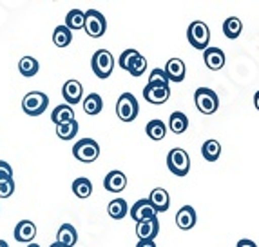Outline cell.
I'll use <instances>...</instances> for the list:
<instances>
[{"instance_id": "cell-12", "label": "cell", "mask_w": 259, "mask_h": 247, "mask_svg": "<svg viewBox=\"0 0 259 247\" xmlns=\"http://www.w3.org/2000/svg\"><path fill=\"white\" fill-rule=\"evenodd\" d=\"M160 233V222L158 217L149 218V220H143L136 224V236L140 240H154Z\"/></svg>"}, {"instance_id": "cell-35", "label": "cell", "mask_w": 259, "mask_h": 247, "mask_svg": "<svg viewBox=\"0 0 259 247\" xmlns=\"http://www.w3.org/2000/svg\"><path fill=\"white\" fill-rule=\"evenodd\" d=\"M15 193V180H2L0 182V198H9Z\"/></svg>"}, {"instance_id": "cell-34", "label": "cell", "mask_w": 259, "mask_h": 247, "mask_svg": "<svg viewBox=\"0 0 259 247\" xmlns=\"http://www.w3.org/2000/svg\"><path fill=\"white\" fill-rule=\"evenodd\" d=\"M147 84H156V86H168V77L165 73V69L161 67H154L149 75V82Z\"/></svg>"}, {"instance_id": "cell-15", "label": "cell", "mask_w": 259, "mask_h": 247, "mask_svg": "<svg viewBox=\"0 0 259 247\" xmlns=\"http://www.w3.org/2000/svg\"><path fill=\"white\" fill-rule=\"evenodd\" d=\"M196 220L198 217H196V209L192 205H183L176 215V226L182 231H190L196 226Z\"/></svg>"}, {"instance_id": "cell-42", "label": "cell", "mask_w": 259, "mask_h": 247, "mask_svg": "<svg viewBox=\"0 0 259 247\" xmlns=\"http://www.w3.org/2000/svg\"><path fill=\"white\" fill-rule=\"evenodd\" d=\"M27 247H40V245H38V243H29Z\"/></svg>"}, {"instance_id": "cell-18", "label": "cell", "mask_w": 259, "mask_h": 247, "mask_svg": "<svg viewBox=\"0 0 259 247\" xmlns=\"http://www.w3.org/2000/svg\"><path fill=\"white\" fill-rule=\"evenodd\" d=\"M149 202L156 209V213H165L170 207V196H168L167 189L163 187H156L151 191V196H149Z\"/></svg>"}, {"instance_id": "cell-14", "label": "cell", "mask_w": 259, "mask_h": 247, "mask_svg": "<svg viewBox=\"0 0 259 247\" xmlns=\"http://www.w3.org/2000/svg\"><path fill=\"white\" fill-rule=\"evenodd\" d=\"M163 69L168 77V82H183V78H185V73H187L185 62H183L182 58H170V60L165 64Z\"/></svg>"}, {"instance_id": "cell-26", "label": "cell", "mask_w": 259, "mask_h": 247, "mask_svg": "<svg viewBox=\"0 0 259 247\" xmlns=\"http://www.w3.org/2000/svg\"><path fill=\"white\" fill-rule=\"evenodd\" d=\"M73 42V31H69L65 26H56L53 31V44L56 48H67Z\"/></svg>"}, {"instance_id": "cell-13", "label": "cell", "mask_w": 259, "mask_h": 247, "mask_svg": "<svg viewBox=\"0 0 259 247\" xmlns=\"http://www.w3.org/2000/svg\"><path fill=\"white\" fill-rule=\"evenodd\" d=\"M15 240L17 242H24V243H31V240H35L36 236V226L35 222L31 220H20L15 226Z\"/></svg>"}, {"instance_id": "cell-20", "label": "cell", "mask_w": 259, "mask_h": 247, "mask_svg": "<svg viewBox=\"0 0 259 247\" xmlns=\"http://www.w3.org/2000/svg\"><path fill=\"white\" fill-rule=\"evenodd\" d=\"M83 24H85V11H82V9H71L69 13L65 15L64 26L69 31L83 29Z\"/></svg>"}, {"instance_id": "cell-21", "label": "cell", "mask_w": 259, "mask_h": 247, "mask_svg": "<svg viewBox=\"0 0 259 247\" xmlns=\"http://www.w3.org/2000/svg\"><path fill=\"white\" fill-rule=\"evenodd\" d=\"M168 129L172 131L174 134H182L189 129V118H187L185 113L182 111H174L170 113V118H168Z\"/></svg>"}, {"instance_id": "cell-1", "label": "cell", "mask_w": 259, "mask_h": 247, "mask_svg": "<svg viewBox=\"0 0 259 247\" xmlns=\"http://www.w3.org/2000/svg\"><path fill=\"white\" fill-rule=\"evenodd\" d=\"M194 102L199 113L214 115L220 109V96L210 87H198L194 93Z\"/></svg>"}, {"instance_id": "cell-11", "label": "cell", "mask_w": 259, "mask_h": 247, "mask_svg": "<svg viewBox=\"0 0 259 247\" xmlns=\"http://www.w3.org/2000/svg\"><path fill=\"white\" fill-rule=\"evenodd\" d=\"M129 213H131V217H133V220L136 222V224H138V222H143V220H149V218L158 217V213H156V209L151 205L149 198L138 200V202L133 205V209H131Z\"/></svg>"}, {"instance_id": "cell-22", "label": "cell", "mask_w": 259, "mask_h": 247, "mask_svg": "<svg viewBox=\"0 0 259 247\" xmlns=\"http://www.w3.org/2000/svg\"><path fill=\"white\" fill-rule=\"evenodd\" d=\"M107 213L112 220H123L127 217V213H129V205H127V202L123 198H114L109 202Z\"/></svg>"}, {"instance_id": "cell-30", "label": "cell", "mask_w": 259, "mask_h": 247, "mask_svg": "<svg viewBox=\"0 0 259 247\" xmlns=\"http://www.w3.org/2000/svg\"><path fill=\"white\" fill-rule=\"evenodd\" d=\"M78 133V122L76 118L74 120H69V122H62L56 126V136L60 140H71L74 138Z\"/></svg>"}, {"instance_id": "cell-41", "label": "cell", "mask_w": 259, "mask_h": 247, "mask_svg": "<svg viewBox=\"0 0 259 247\" xmlns=\"http://www.w3.org/2000/svg\"><path fill=\"white\" fill-rule=\"evenodd\" d=\"M49 247H64V245H60V243H56V242H55L53 245H49Z\"/></svg>"}, {"instance_id": "cell-2", "label": "cell", "mask_w": 259, "mask_h": 247, "mask_svg": "<svg viewBox=\"0 0 259 247\" xmlns=\"http://www.w3.org/2000/svg\"><path fill=\"white\" fill-rule=\"evenodd\" d=\"M187 39H189L192 48L199 49V51H205L208 48V42H210V29L201 20L190 22L189 29H187Z\"/></svg>"}, {"instance_id": "cell-31", "label": "cell", "mask_w": 259, "mask_h": 247, "mask_svg": "<svg viewBox=\"0 0 259 247\" xmlns=\"http://www.w3.org/2000/svg\"><path fill=\"white\" fill-rule=\"evenodd\" d=\"M102 109H104V100L98 93H91V95H87L85 100H83V111L87 115H98L102 113Z\"/></svg>"}, {"instance_id": "cell-24", "label": "cell", "mask_w": 259, "mask_h": 247, "mask_svg": "<svg viewBox=\"0 0 259 247\" xmlns=\"http://www.w3.org/2000/svg\"><path fill=\"white\" fill-rule=\"evenodd\" d=\"M145 133H147V136L152 140H163L165 134H167V126H165L163 120L154 118V120H151L147 126H145Z\"/></svg>"}, {"instance_id": "cell-23", "label": "cell", "mask_w": 259, "mask_h": 247, "mask_svg": "<svg viewBox=\"0 0 259 247\" xmlns=\"http://www.w3.org/2000/svg\"><path fill=\"white\" fill-rule=\"evenodd\" d=\"M40 69V64L35 57H22L18 62V71H20L22 77L26 78H33Z\"/></svg>"}, {"instance_id": "cell-9", "label": "cell", "mask_w": 259, "mask_h": 247, "mask_svg": "<svg viewBox=\"0 0 259 247\" xmlns=\"http://www.w3.org/2000/svg\"><path fill=\"white\" fill-rule=\"evenodd\" d=\"M170 96V89L168 86H156V84H147L143 87V98L147 100L149 104L161 105L165 104Z\"/></svg>"}, {"instance_id": "cell-33", "label": "cell", "mask_w": 259, "mask_h": 247, "mask_svg": "<svg viewBox=\"0 0 259 247\" xmlns=\"http://www.w3.org/2000/svg\"><path fill=\"white\" fill-rule=\"evenodd\" d=\"M145 69H147V58L143 57V55H138V57L134 58L133 64H131L129 73L133 75V77H142V75L145 73Z\"/></svg>"}, {"instance_id": "cell-17", "label": "cell", "mask_w": 259, "mask_h": 247, "mask_svg": "<svg viewBox=\"0 0 259 247\" xmlns=\"http://www.w3.org/2000/svg\"><path fill=\"white\" fill-rule=\"evenodd\" d=\"M203 60L210 71H220L225 65V53L220 48H207L203 51Z\"/></svg>"}, {"instance_id": "cell-27", "label": "cell", "mask_w": 259, "mask_h": 247, "mask_svg": "<svg viewBox=\"0 0 259 247\" xmlns=\"http://www.w3.org/2000/svg\"><path fill=\"white\" fill-rule=\"evenodd\" d=\"M243 31V22L238 17H229L223 22V33L227 39L236 40Z\"/></svg>"}, {"instance_id": "cell-40", "label": "cell", "mask_w": 259, "mask_h": 247, "mask_svg": "<svg viewBox=\"0 0 259 247\" xmlns=\"http://www.w3.org/2000/svg\"><path fill=\"white\" fill-rule=\"evenodd\" d=\"M0 247H9V245H8V242H6V240H0Z\"/></svg>"}, {"instance_id": "cell-5", "label": "cell", "mask_w": 259, "mask_h": 247, "mask_svg": "<svg viewBox=\"0 0 259 247\" xmlns=\"http://www.w3.org/2000/svg\"><path fill=\"white\" fill-rule=\"evenodd\" d=\"M91 69H93V73L98 78H102V80L111 77L112 69H114V57H112V53L107 51V49H98V51H95V55H93V58H91Z\"/></svg>"}, {"instance_id": "cell-37", "label": "cell", "mask_w": 259, "mask_h": 247, "mask_svg": "<svg viewBox=\"0 0 259 247\" xmlns=\"http://www.w3.org/2000/svg\"><path fill=\"white\" fill-rule=\"evenodd\" d=\"M236 247H257V245H255V242H252V240L243 238V240H239L238 245H236Z\"/></svg>"}, {"instance_id": "cell-39", "label": "cell", "mask_w": 259, "mask_h": 247, "mask_svg": "<svg viewBox=\"0 0 259 247\" xmlns=\"http://www.w3.org/2000/svg\"><path fill=\"white\" fill-rule=\"evenodd\" d=\"M254 105H255V109H257V111H259V91L254 95Z\"/></svg>"}, {"instance_id": "cell-29", "label": "cell", "mask_w": 259, "mask_h": 247, "mask_svg": "<svg viewBox=\"0 0 259 247\" xmlns=\"http://www.w3.org/2000/svg\"><path fill=\"white\" fill-rule=\"evenodd\" d=\"M73 193H74V196H78V198H89L93 193V182L85 177L74 178Z\"/></svg>"}, {"instance_id": "cell-4", "label": "cell", "mask_w": 259, "mask_h": 247, "mask_svg": "<svg viewBox=\"0 0 259 247\" xmlns=\"http://www.w3.org/2000/svg\"><path fill=\"white\" fill-rule=\"evenodd\" d=\"M167 167L176 177H187L190 171V156L185 149L174 148L167 155Z\"/></svg>"}, {"instance_id": "cell-19", "label": "cell", "mask_w": 259, "mask_h": 247, "mask_svg": "<svg viewBox=\"0 0 259 247\" xmlns=\"http://www.w3.org/2000/svg\"><path fill=\"white\" fill-rule=\"evenodd\" d=\"M76 242H78V233L74 229V226H71V224L60 226V229L56 233V243H60L64 247H73Z\"/></svg>"}, {"instance_id": "cell-6", "label": "cell", "mask_w": 259, "mask_h": 247, "mask_svg": "<svg viewBox=\"0 0 259 247\" xmlns=\"http://www.w3.org/2000/svg\"><path fill=\"white\" fill-rule=\"evenodd\" d=\"M49 105V96L42 91H29L22 98V109L29 117H38Z\"/></svg>"}, {"instance_id": "cell-8", "label": "cell", "mask_w": 259, "mask_h": 247, "mask_svg": "<svg viewBox=\"0 0 259 247\" xmlns=\"http://www.w3.org/2000/svg\"><path fill=\"white\" fill-rule=\"evenodd\" d=\"M83 29L91 39H100V37L105 35L107 31V20L98 9H89L85 11V24H83Z\"/></svg>"}, {"instance_id": "cell-32", "label": "cell", "mask_w": 259, "mask_h": 247, "mask_svg": "<svg viewBox=\"0 0 259 247\" xmlns=\"http://www.w3.org/2000/svg\"><path fill=\"white\" fill-rule=\"evenodd\" d=\"M138 55H140V51H136V49H125V51H123L120 57H118V65H120L121 69L129 71L131 64H133L134 58L138 57Z\"/></svg>"}, {"instance_id": "cell-10", "label": "cell", "mask_w": 259, "mask_h": 247, "mask_svg": "<svg viewBox=\"0 0 259 247\" xmlns=\"http://www.w3.org/2000/svg\"><path fill=\"white\" fill-rule=\"evenodd\" d=\"M83 95V86L78 80H67V82L62 86V96H64L65 104L67 105H76L78 102H82Z\"/></svg>"}, {"instance_id": "cell-7", "label": "cell", "mask_w": 259, "mask_h": 247, "mask_svg": "<svg viewBox=\"0 0 259 247\" xmlns=\"http://www.w3.org/2000/svg\"><path fill=\"white\" fill-rule=\"evenodd\" d=\"M73 155L76 160L83 162V164H91L100 156V146L93 138H82L74 144Z\"/></svg>"}, {"instance_id": "cell-16", "label": "cell", "mask_w": 259, "mask_h": 247, "mask_svg": "<svg viewBox=\"0 0 259 247\" xmlns=\"http://www.w3.org/2000/svg\"><path fill=\"white\" fill-rule=\"evenodd\" d=\"M104 187L109 193H121L127 187V177L118 169L109 171L104 180Z\"/></svg>"}, {"instance_id": "cell-3", "label": "cell", "mask_w": 259, "mask_h": 247, "mask_svg": "<svg viewBox=\"0 0 259 247\" xmlns=\"http://www.w3.org/2000/svg\"><path fill=\"white\" fill-rule=\"evenodd\" d=\"M140 113V105H138V100L133 93H123L120 95L116 102V115L121 122H125V124H131V122L136 120Z\"/></svg>"}, {"instance_id": "cell-25", "label": "cell", "mask_w": 259, "mask_h": 247, "mask_svg": "<svg viewBox=\"0 0 259 247\" xmlns=\"http://www.w3.org/2000/svg\"><path fill=\"white\" fill-rule=\"evenodd\" d=\"M201 155H203V158L207 162H216L221 155V144L216 138H208L201 146Z\"/></svg>"}, {"instance_id": "cell-36", "label": "cell", "mask_w": 259, "mask_h": 247, "mask_svg": "<svg viewBox=\"0 0 259 247\" xmlns=\"http://www.w3.org/2000/svg\"><path fill=\"white\" fill-rule=\"evenodd\" d=\"M13 178V167L8 162L0 160V182L2 180H11Z\"/></svg>"}, {"instance_id": "cell-38", "label": "cell", "mask_w": 259, "mask_h": 247, "mask_svg": "<svg viewBox=\"0 0 259 247\" xmlns=\"http://www.w3.org/2000/svg\"><path fill=\"white\" fill-rule=\"evenodd\" d=\"M136 247H156L154 240H140L138 243H136Z\"/></svg>"}, {"instance_id": "cell-28", "label": "cell", "mask_w": 259, "mask_h": 247, "mask_svg": "<svg viewBox=\"0 0 259 247\" xmlns=\"http://www.w3.org/2000/svg\"><path fill=\"white\" fill-rule=\"evenodd\" d=\"M51 120L55 122L56 126H58V124H62V122L74 120V109L71 108V105H67V104L56 105V108L53 109V113H51Z\"/></svg>"}]
</instances>
